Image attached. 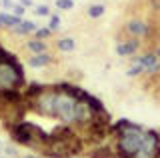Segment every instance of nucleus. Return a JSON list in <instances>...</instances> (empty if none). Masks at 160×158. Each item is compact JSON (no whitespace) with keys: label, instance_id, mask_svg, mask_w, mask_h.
I'll list each match as a JSON object with an SVG mask.
<instances>
[{"label":"nucleus","instance_id":"f257e3e1","mask_svg":"<svg viewBox=\"0 0 160 158\" xmlns=\"http://www.w3.org/2000/svg\"><path fill=\"white\" fill-rule=\"evenodd\" d=\"M10 134L16 142L26 146H46V142L50 140V136L44 134V130L32 122H16V124H10Z\"/></svg>","mask_w":160,"mask_h":158},{"label":"nucleus","instance_id":"f03ea898","mask_svg":"<svg viewBox=\"0 0 160 158\" xmlns=\"http://www.w3.org/2000/svg\"><path fill=\"white\" fill-rule=\"evenodd\" d=\"M24 84V72L22 66L12 54L0 62V90H14L16 86Z\"/></svg>","mask_w":160,"mask_h":158},{"label":"nucleus","instance_id":"7ed1b4c3","mask_svg":"<svg viewBox=\"0 0 160 158\" xmlns=\"http://www.w3.org/2000/svg\"><path fill=\"white\" fill-rule=\"evenodd\" d=\"M142 138H144V130L138 124L130 130L120 132L116 138V148H118V154L122 158H134L142 148Z\"/></svg>","mask_w":160,"mask_h":158},{"label":"nucleus","instance_id":"20e7f679","mask_svg":"<svg viewBox=\"0 0 160 158\" xmlns=\"http://www.w3.org/2000/svg\"><path fill=\"white\" fill-rule=\"evenodd\" d=\"M56 90L58 94H56V102H54V116H58L64 124H74V110H76L78 98L66 90H60L58 86Z\"/></svg>","mask_w":160,"mask_h":158},{"label":"nucleus","instance_id":"39448f33","mask_svg":"<svg viewBox=\"0 0 160 158\" xmlns=\"http://www.w3.org/2000/svg\"><path fill=\"white\" fill-rule=\"evenodd\" d=\"M56 94H58L56 86H54V88L44 86V90L40 92L38 96H34L32 100H28L26 106H30L32 110H36L38 114H42V116H54V102H56Z\"/></svg>","mask_w":160,"mask_h":158},{"label":"nucleus","instance_id":"423d86ee","mask_svg":"<svg viewBox=\"0 0 160 158\" xmlns=\"http://www.w3.org/2000/svg\"><path fill=\"white\" fill-rule=\"evenodd\" d=\"M160 150V136L156 130H144V138H142V148L134 158H156Z\"/></svg>","mask_w":160,"mask_h":158},{"label":"nucleus","instance_id":"0eeeda50","mask_svg":"<svg viewBox=\"0 0 160 158\" xmlns=\"http://www.w3.org/2000/svg\"><path fill=\"white\" fill-rule=\"evenodd\" d=\"M150 32V26L144 20H140V18H132V20L126 22V34L132 38H142V36H148Z\"/></svg>","mask_w":160,"mask_h":158},{"label":"nucleus","instance_id":"6e6552de","mask_svg":"<svg viewBox=\"0 0 160 158\" xmlns=\"http://www.w3.org/2000/svg\"><path fill=\"white\" fill-rule=\"evenodd\" d=\"M138 62L142 64V68H144L146 74H156L160 70V56L156 52H148V54H144V56H140Z\"/></svg>","mask_w":160,"mask_h":158},{"label":"nucleus","instance_id":"1a4fd4ad","mask_svg":"<svg viewBox=\"0 0 160 158\" xmlns=\"http://www.w3.org/2000/svg\"><path fill=\"white\" fill-rule=\"evenodd\" d=\"M138 48V40L136 38H130V40L126 42H120L116 46V54H120V56H130V54H134Z\"/></svg>","mask_w":160,"mask_h":158},{"label":"nucleus","instance_id":"9d476101","mask_svg":"<svg viewBox=\"0 0 160 158\" xmlns=\"http://www.w3.org/2000/svg\"><path fill=\"white\" fill-rule=\"evenodd\" d=\"M50 60H52V58H50L48 54L44 52V54H34V56L28 60V64H30L32 68H44L46 64H50Z\"/></svg>","mask_w":160,"mask_h":158},{"label":"nucleus","instance_id":"9b49d317","mask_svg":"<svg viewBox=\"0 0 160 158\" xmlns=\"http://www.w3.org/2000/svg\"><path fill=\"white\" fill-rule=\"evenodd\" d=\"M26 48H28L30 52H34V54H44V52H46V44H44L42 40H38V38L28 40L26 42Z\"/></svg>","mask_w":160,"mask_h":158},{"label":"nucleus","instance_id":"f8f14e48","mask_svg":"<svg viewBox=\"0 0 160 158\" xmlns=\"http://www.w3.org/2000/svg\"><path fill=\"white\" fill-rule=\"evenodd\" d=\"M14 32H16V34H30V32H36V24L30 22V20H22L16 28H14Z\"/></svg>","mask_w":160,"mask_h":158},{"label":"nucleus","instance_id":"ddd939ff","mask_svg":"<svg viewBox=\"0 0 160 158\" xmlns=\"http://www.w3.org/2000/svg\"><path fill=\"white\" fill-rule=\"evenodd\" d=\"M56 46H58V50H62V52H72L76 44H74V40H72V38H60Z\"/></svg>","mask_w":160,"mask_h":158},{"label":"nucleus","instance_id":"4468645a","mask_svg":"<svg viewBox=\"0 0 160 158\" xmlns=\"http://www.w3.org/2000/svg\"><path fill=\"white\" fill-rule=\"evenodd\" d=\"M104 14V6L102 4H92V6L88 8V16L90 18H100Z\"/></svg>","mask_w":160,"mask_h":158},{"label":"nucleus","instance_id":"2eb2a0df","mask_svg":"<svg viewBox=\"0 0 160 158\" xmlns=\"http://www.w3.org/2000/svg\"><path fill=\"white\" fill-rule=\"evenodd\" d=\"M110 148L108 146H100L98 150H92V158H110Z\"/></svg>","mask_w":160,"mask_h":158},{"label":"nucleus","instance_id":"dca6fc26","mask_svg":"<svg viewBox=\"0 0 160 158\" xmlns=\"http://www.w3.org/2000/svg\"><path fill=\"white\" fill-rule=\"evenodd\" d=\"M142 72H144V68H142V64H140L138 60H136V62H134L132 66H130L128 70H126L128 76H138V74H142Z\"/></svg>","mask_w":160,"mask_h":158},{"label":"nucleus","instance_id":"f3484780","mask_svg":"<svg viewBox=\"0 0 160 158\" xmlns=\"http://www.w3.org/2000/svg\"><path fill=\"white\" fill-rule=\"evenodd\" d=\"M50 24H48V28H50V30H58V28H60V16H58V14H50Z\"/></svg>","mask_w":160,"mask_h":158},{"label":"nucleus","instance_id":"a211bd4d","mask_svg":"<svg viewBox=\"0 0 160 158\" xmlns=\"http://www.w3.org/2000/svg\"><path fill=\"white\" fill-rule=\"evenodd\" d=\"M50 34H52V30L46 26V28H36V32H34V36L38 38V40H44V38H48Z\"/></svg>","mask_w":160,"mask_h":158},{"label":"nucleus","instance_id":"6ab92c4d","mask_svg":"<svg viewBox=\"0 0 160 158\" xmlns=\"http://www.w3.org/2000/svg\"><path fill=\"white\" fill-rule=\"evenodd\" d=\"M74 6V0H56V8L60 10H70Z\"/></svg>","mask_w":160,"mask_h":158},{"label":"nucleus","instance_id":"aec40b11","mask_svg":"<svg viewBox=\"0 0 160 158\" xmlns=\"http://www.w3.org/2000/svg\"><path fill=\"white\" fill-rule=\"evenodd\" d=\"M34 12H36V16H50V8L44 6V4H40V6H34Z\"/></svg>","mask_w":160,"mask_h":158},{"label":"nucleus","instance_id":"412c9836","mask_svg":"<svg viewBox=\"0 0 160 158\" xmlns=\"http://www.w3.org/2000/svg\"><path fill=\"white\" fill-rule=\"evenodd\" d=\"M12 12L16 14V16H20V18H22V14H24V6H22V4H14Z\"/></svg>","mask_w":160,"mask_h":158},{"label":"nucleus","instance_id":"4be33fe9","mask_svg":"<svg viewBox=\"0 0 160 158\" xmlns=\"http://www.w3.org/2000/svg\"><path fill=\"white\" fill-rule=\"evenodd\" d=\"M4 154H6L8 158L16 156V148H14V146H6V148H4Z\"/></svg>","mask_w":160,"mask_h":158},{"label":"nucleus","instance_id":"5701e85b","mask_svg":"<svg viewBox=\"0 0 160 158\" xmlns=\"http://www.w3.org/2000/svg\"><path fill=\"white\" fill-rule=\"evenodd\" d=\"M2 8H4V10H12L14 2H12V0H2Z\"/></svg>","mask_w":160,"mask_h":158},{"label":"nucleus","instance_id":"b1692460","mask_svg":"<svg viewBox=\"0 0 160 158\" xmlns=\"http://www.w3.org/2000/svg\"><path fill=\"white\" fill-rule=\"evenodd\" d=\"M20 4H22L24 8H32V6H34V2H32V0H20Z\"/></svg>","mask_w":160,"mask_h":158},{"label":"nucleus","instance_id":"393cba45","mask_svg":"<svg viewBox=\"0 0 160 158\" xmlns=\"http://www.w3.org/2000/svg\"><path fill=\"white\" fill-rule=\"evenodd\" d=\"M154 52H156V54H158V56H160V46H158V48H156V50H154Z\"/></svg>","mask_w":160,"mask_h":158},{"label":"nucleus","instance_id":"a878e982","mask_svg":"<svg viewBox=\"0 0 160 158\" xmlns=\"http://www.w3.org/2000/svg\"><path fill=\"white\" fill-rule=\"evenodd\" d=\"M156 158H160V150H158V154H156Z\"/></svg>","mask_w":160,"mask_h":158},{"label":"nucleus","instance_id":"bb28decb","mask_svg":"<svg viewBox=\"0 0 160 158\" xmlns=\"http://www.w3.org/2000/svg\"><path fill=\"white\" fill-rule=\"evenodd\" d=\"M24 158H34V156H24Z\"/></svg>","mask_w":160,"mask_h":158},{"label":"nucleus","instance_id":"cd10ccee","mask_svg":"<svg viewBox=\"0 0 160 158\" xmlns=\"http://www.w3.org/2000/svg\"><path fill=\"white\" fill-rule=\"evenodd\" d=\"M158 40H160V32H158Z\"/></svg>","mask_w":160,"mask_h":158},{"label":"nucleus","instance_id":"c85d7f7f","mask_svg":"<svg viewBox=\"0 0 160 158\" xmlns=\"http://www.w3.org/2000/svg\"><path fill=\"white\" fill-rule=\"evenodd\" d=\"M0 152H2V146H0Z\"/></svg>","mask_w":160,"mask_h":158}]
</instances>
